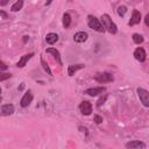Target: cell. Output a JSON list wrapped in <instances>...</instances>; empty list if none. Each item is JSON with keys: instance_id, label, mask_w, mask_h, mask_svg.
Instances as JSON below:
<instances>
[{"instance_id": "cell-1", "label": "cell", "mask_w": 149, "mask_h": 149, "mask_svg": "<svg viewBox=\"0 0 149 149\" xmlns=\"http://www.w3.org/2000/svg\"><path fill=\"white\" fill-rule=\"evenodd\" d=\"M101 19H102V26H104V28H106L111 34H115L116 30H118V28H116L115 23L112 21V19L107 14H104L101 16Z\"/></svg>"}, {"instance_id": "cell-2", "label": "cell", "mask_w": 149, "mask_h": 149, "mask_svg": "<svg viewBox=\"0 0 149 149\" xmlns=\"http://www.w3.org/2000/svg\"><path fill=\"white\" fill-rule=\"evenodd\" d=\"M88 21H87V23H88V27L90 28H92L93 30H95V31H99V33H102L105 29H104V26L100 23V21L95 17V16H92V15H90L88 17Z\"/></svg>"}, {"instance_id": "cell-3", "label": "cell", "mask_w": 149, "mask_h": 149, "mask_svg": "<svg viewBox=\"0 0 149 149\" xmlns=\"http://www.w3.org/2000/svg\"><path fill=\"white\" fill-rule=\"evenodd\" d=\"M137 94H139V98L141 100V102L146 106V107H149V93L147 90L144 88H137Z\"/></svg>"}, {"instance_id": "cell-4", "label": "cell", "mask_w": 149, "mask_h": 149, "mask_svg": "<svg viewBox=\"0 0 149 149\" xmlns=\"http://www.w3.org/2000/svg\"><path fill=\"white\" fill-rule=\"evenodd\" d=\"M94 79L98 81V83H108V81H112L114 78H113V76L111 74V73H108V72H102V73H98V74H95V77H94Z\"/></svg>"}, {"instance_id": "cell-5", "label": "cell", "mask_w": 149, "mask_h": 149, "mask_svg": "<svg viewBox=\"0 0 149 149\" xmlns=\"http://www.w3.org/2000/svg\"><path fill=\"white\" fill-rule=\"evenodd\" d=\"M79 109H80V112H81V114H84V115H90L91 114V112H92V105H91V102H88V101H83L80 105H79Z\"/></svg>"}, {"instance_id": "cell-6", "label": "cell", "mask_w": 149, "mask_h": 149, "mask_svg": "<svg viewBox=\"0 0 149 149\" xmlns=\"http://www.w3.org/2000/svg\"><path fill=\"white\" fill-rule=\"evenodd\" d=\"M33 101V94L30 91H28L27 93L23 94V97L21 98V101H20V105L22 107H28L30 105V102Z\"/></svg>"}, {"instance_id": "cell-7", "label": "cell", "mask_w": 149, "mask_h": 149, "mask_svg": "<svg viewBox=\"0 0 149 149\" xmlns=\"http://www.w3.org/2000/svg\"><path fill=\"white\" fill-rule=\"evenodd\" d=\"M134 57H135V59H137L139 62H144V61H146V57H147L144 49H143V48H136V49L134 50Z\"/></svg>"}, {"instance_id": "cell-8", "label": "cell", "mask_w": 149, "mask_h": 149, "mask_svg": "<svg viewBox=\"0 0 149 149\" xmlns=\"http://www.w3.org/2000/svg\"><path fill=\"white\" fill-rule=\"evenodd\" d=\"M0 113L2 115H10L14 113V106L12 104H6L0 108Z\"/></svg>"}, {"instance_id": "cell-9", "label": "cell", "mask_w": 149, "mask_h": 149, "mask_svg": "<svg viewBox=\"0 0 149 149\" xmlns=\"http://www.w3.org/2000/svg\"><path fill=\"white\" fill-rule=\"evenodd\" d=\"M141 21V13L139 10H133V15H132V19L129 21V26H134V24H137L140 23Z\"/></svg>"}, {"instance_id": "cell-10", "label": "cell", "mask_w": 149, "mask_h": 149, "mask_svg": "<svg viewBox=\"0 0 149 149\" xmlns=\"http://www.w3.org/2000/svg\"><path fill=\"white\" fill-rule=\"evenodd\" d=\"M105 91H106L105 87H92V88H87L85 91V93L88 94V95H91V97H94V95H97L99 93H102Z\"/></svg>"}, {"instance_id": "cell-11", "label": "cell", "mask_w": 149, "mask_h": 149, "mask_svg": "<svg viewBox=\"0 0 149 149\" xmlns=\"http://www.w3.org/2000/svg\"><path fill=\"white\" fill-rule=\"evenodd\" d=\"M73 40H74V42H77V43L85 42V41L87 40V34H86L85 31H78V33L74 34Z\"/></svg>"}, {"instance_id": "cell-12", "label": "cell", "mask_w": 149, "mask_h": 149, "mask_svg": "<svg viewBox=\"0 0 149 149\" xmlns=\"http://www.w3.org/2000/svg\"><path fill=\"white\" fill-rule=\"evenodd\" d=\"M45 41H47V43H49V44H55V43L58 41V35L55 34V33H49V34L45 36Z\"/></svg>"}, {"instance_id": "cell-13", "label": "cell", "mask_w": 149, "mask_h": 149, "mask_svg": "<svg viewBox=\"0 0 149 149\" xmlns=\"http://www.w3.org/2000/svg\"><path fill=\"white\" fill-rule=\"evenodd\" d=\"M33 55H34V54H28V55L22 56V57H21V59L17 62V64H16V65H17L19 68H23V66L27 64V62L33 57Z\"/></svg>"}, {"instance_id": "cell-14", "label": "cell", "mask_w": 149, "mask_h": 149, "mask_svg": "<svg viewBox=\"0 0 149 149\" xmlns=\"http://www.w3.org/2000/svg\"><path fill=\"white\" fill-rule=\"evenodd\" d=\"M126 148H146V144L143 142H140V141H133V142H129L126 144Z\"/></svg>"}, {"instance_id": "cell-15", "label": "cell", "mask_w": 149, "mask_h": 149, "mask_svg": "<svg viewBox=\"0 0 149 149\" xmlns=\"http://www.w3.org/2000/svg\"><path fill=\"white\" fill-rule=\"evenodd\" d=\"M81 68H84V65H81V64H78V65H70L69 69H68V73H69L70 76H72L77 70H79V69H81Z\"/></svg>"}, {"instance_id": "cell-16", "label": "cell", "mask_w": 149, "mask_h": 149, "mask_svg": "<svg viewBox=\"0 0 149 149\" xmlns=\"http://www.w3.org/2000/svg\"><path fill=\"white\" fill-rule=\"evenodd\" d=\"M47 52L52 54V55L55 56V58L57 59V62H58L59 64H62V62H61V57H59V52H58L56 49H54V48H49V49H47Z\"/></svg>"}, {"instance_id": "cell-17", "label": "cell", "mask_w": 149, "mask_h": 149, "mask_svg": "<svg viewBox=\"0 0 149 149\" xmlns=\"http://www.w3.org/2000/svg\"><path fill=\"white\" fill-rule=\"evenodd\" d=\"M70 23H71V16H70V14L65 13V14L63 15V26H64L65 28H68V27L70 26Z\"/></svg>"}, {"instance_id": "cell-18", "label": "cell", "mask_w": 149, "mask_h": 149, "mask_svg": "<svg viewBox=\"0 0 149 149\" xmlns=\"http://www.w3.org/2000/svg\"><path fill=\"white\" fill-rule=\"evenodd\" d=\"M22 6H23V0H17V1L12 6V10H13V12H17V10H20V9L22 8Z\"/></svg>"}, {"instance_id": "cell-19", "label": "cell", "mask_w": 149, "mask_h": 149, "mask_svg": "<svg viewBox=\"0 0 149 149\" xmlns=\"http://www.w3.org/2000/svg\"><path fill=\"white\" fill-rule=\"evenodd\" d=\"M133 41L136 43V44H140L143 42V36L140 35V34H134L133 35Z\"/></svg>"}, {"instance_id": "cell-20", "label": "cell", "mask_w": 149, "mask_h": 149, "mask_svg": "<svg viewBox=\"0 0 149 149\" xmlns=\"http://www.w3.org/2000/svg\"><path fill=\"white\" fill-rule=\"evenodd\" d=\"M126 12H127V8H126L125 6H119V7H118V14H119L120 16H123V15L126 14Z\"/></svg>"}, {"instance_id": "cell-21", "label": "cell", "mask_w": 149, "mask_h": 149, "mask_svg": "<svg viewBox=\"0 0 149 149\" xmlns=\"http://www.w3.org/2000/svg\"><path fill=\"white\" fill-rule=\"evenodd\" d=\"M41 63H42V65H43V68H44V70L48 72V74H51V71H50V69H49V66H48V64L44 62V59L43 58H41Z\"/></svg>"}, {"instance_id": "cell-22", "label": "cell", "mask_w": 149, "mask_h": 149, "mask_svg": "<svg viewBox=\"0 0 149 149\" xmlns=\"http://www.w3.org/2000/svg\"><path fill=\"white\" fill-rule=\"evenodd\" d=\"M8 78H10V73H1V72H0V81L6 80V79H8Z\"/></svg>"}, {"instance_id": "cell-23", "label": "cell", "mask_w": 149, "mask_h": 149, "mask_svg": "<svg viewBox=\"0 0 149 149\" xmlns=\"http://www.w3.org/2000/svg\"><path fill=\"white\" fill-rule=\"evenodd\" d=\"M94 121H95L97 123H101V122H102V118L99 116V115H94Z\"/></svg>"}, {"instance_id": "cell-24", "label": "cell", "mask_w": 149, "mask_h": 149, "mask_svg": "<svg viewBox=\"0 0 149 149\" xmlns=\"http://www.w3.org/2000/svg\"><path fill=\"white\" fill-rule=\"evenodd\" d=\"M7 69V65L2 62V61H0V71H3V70H6Z\"/></svg>"}, {"instance_id": "cell-25", "label": "cell", "mask_w": 149, "mask_h": 149, "mask_svg": "<svg viewBox=\"0 0 149 149\" xmlns=\"http://www.w3.org/2000/svg\"><path fill=\"white\" fill-rule=\"evenodd\" d=\"M105 100H106V95H105L104 98H100V99H99V101H98L97 106H98V107H100V106H101V104H104V101H105Z\"/></svg>"}, {"instance_id": "cell-26", "label": "cell", "mask_w": 149, "mask_h": 149, "mask_svg": "<svg viewBox=\"0 0 149 149\" xmlns=\"http://www.w3.org/2000/svg\"><path fill=\"white\" fill-rule=\"evenodd\" d=\"M9 0H0V6H6Z\"/></svg>"}, {"instance_id": "cell-27", "label": "cell", "mask_w": 149, "mask_h": 149, "mask_svg": "<svg viewBox=\"0 0 149 149\" xmlns=\"http://www.w3.org/2000/svg\"><path fill=\"white\" fill-rule=\"evenodd\" d=\"M148 19H149V14L146 15V26H149V20Z\"/></svg>"}, {"instance_id": "cell-28", "label": "cell", "mask_w": 149, "mask_h": 149, "mask_svg": "<svg viewBox=\"0 0 149 149\" xmlns=\"http://www.w3.org/2000/svg\"><path fill=\"white\" fill-rule=\"evenodd\" d=\"M0 15H1V16H3V19H7V14H6V13L0 12Z\"/></svg>"}, {"instance_id": "cell-29", "label": "cell", "mask_w": 149, "mask_h": 149, "mask_svg": "<svg viewBox=\"0 0 149 149\" xmlns=\"http://www.w3.org/2000/svg\"><path fill=\"white\" fill-rule=\"evenodd\" d=\"M51 1H52V0H48V1H47V5H49V3L51 2Z\"/></svg>"}, {"instance_id": "cell-30", "label": "cell", "mask_w": 149, "mask_h": 149, "mask_svg": "<svg viewBox=\"0 0 149 149\" xmlns=\"http://www.w3.org/2000/svg\"><path fill=\"white\" fill-rule=\"evenodd\" d=\"M0 100H1V88H0Z\"/></svg>"}]
</instances>
